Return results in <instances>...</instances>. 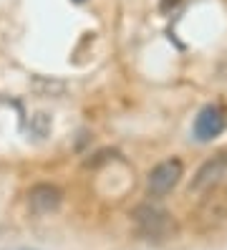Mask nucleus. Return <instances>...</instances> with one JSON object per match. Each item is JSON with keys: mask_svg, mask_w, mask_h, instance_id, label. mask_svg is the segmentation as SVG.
I'll return each mask as SVG.
<instances>
[{"mask_svg": "<svg viewBox=\"0 0 227 250\" xmlns=\"http://www.w3.org/2000/svg\"><path fill=\"white\" fill-rule=\"evenodd\" d=\"M18 250H28V248H18Z\"/></svg>", "mask_w": 227, "mask_h": 250, "instance_id": "obj_7", "label": "nucleus"}, {"mask_svg": "<svg viewBox=\"0 0 227 250\" xmlns=\"http://www.w3.org/2000/svg\"><path fill=\"white\" fill-rule=\"evenodd\" d=\"M28 202H30V210L36 215H48L61 205V192L53 185H36L28 192Z\"/></svg>", "mask_w": 227, "mask_h": 250, "instance_id": "obj_5", "label": "nucleus"}, {"mask_svg": "<svg viewBox=\"0 0 227 250\" xmlns=\"http://www.w3.org/2000/svg\"><path fill=\"white\" fill-rule=\"evenodd\" d=\"M182 172H185V167H182L179 159H164L159 162V165L149 172V195L154 197H164L166 192H172V187L179 182Z\"/></svg>", "mask_w": 227, "mask_h": 250, "instance_id": "obj_1", "label": "nucleus"}, {"mask_svg": "<svg viewBox=\"0 0 227 250\" xmlns=\"http://www.w3.org/2000/svg\"><path fill=\"white\" fill-rule=\"evenodd\" d=\"M225 111L220 106H205L200 114L194 116V137L200 139V142H209V139H215L220 137L222 131H225Z\"/></svg>", "mask_w": 227, "mask_h": 250, "instance_id": "obj_3", "label": "nucleus"}, {"mask_svg": "<svg viewBox=\"0 0 227 250\" xmlns=\"http://www.w3.org/2000/svg\"><path fill=\"white\" fill-rule=\"evenodd\" d=\"M134 220H136V225H139L142 235L154 238V240L169 235V230H172V217L164 210L154 208V205H142V208L134 212Z\"/></svg>", "mask_w": 227, "mask_h": 250, "instance_id": "obj_2", "label": "nucleus"}, {"mask_svg": "<svg viewBox=\"0 0 227 250\" xmlns=\"http://www.w3.org/2000/svg\"><path fill=\"white\" fill-rule=\"evenodd\" d=\"M225 177H227V152L207 159L205 165L197 169L194 180H192V189H194V192H200V189H207L212 185L222 182Z\"/></svg>", "mask_w": 227, "mask_h": 250, "instance_id": "obj_4", "label": "nucleus"}, {"mask_svg": "<svg viewBox=\"0 0 227 250\" xmlns=\"http://www.w3.org/2000/svg\"><path fill=\"white\" fill-rule=\"evenodd\" d=\"M73 3H83V0H73Z\"/></svg>", "mask_w": 227, "mask_h": 250, "instance_id": "obj_6", "label": "nucleus"}]
</instances>
